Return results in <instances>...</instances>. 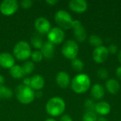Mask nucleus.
<instances>
[{"instance_id":"nucleus-4","label":"nucleus","mask_w":121,"mask_h":121,"mask_svg":"<svg viewBox=\"0 0 121 121\" xmlns=\"http://www.w3.org/2000/svg\"><path fill=\"white\" fill-rule=\"evenodd\" d=\"M13 55L18 60H26L31 55L30 45L26 41L18 42L13 48Z\"/></svg>"},{"instance_id":"nucleus-6","label":"nucleus","mask_w":121,"mask_h":121,"mask_svg":"<svg viewBox=\"0 0 121 121\" xmlns=\"http://www.w3.org/2000/svg\"><path fill=\"white\" fill-rule=\"evenodd\" d=\"M79 52V46L76 41L73 40H67L62 48V54L63 56L68 60H74L76 59Z\"/></svg>"},{"instance_id":"nucleus-3","label":"nucleus","mask_w":121,"mask_h":121,"mask_svg":"<svg viewBox=\"0 0 121 121\" xmlns=\"http://www.w3.org/2000/svg\"><path fill=\"white\" fill-rule=\"evenodd\" d=\"M16 96L18 101L23 104H29L35 99V91L30 86L21 84L16 89Z\"/></svg>"},{"instance_id":"nucleus-22","label":"nucleus","mask_w":121,"mask_h":121,"mask_svg":"<svg viewBox=\"0 0 121 121\" xmlns=\"http://www.w3.org/2000/svg\"><path fill=\"white\" fill-rule=\"evenodd\" d=\"M89 43L96 48L100 47L103 45V40L101 37L96 35H91L89 38Z\"/></svg>"},{"instance_id":"nucleus-27","label":"nucleus","mask_w":121,"mask_h":121,"mask_svg":"<svg viewBox=\"0 0 121 121\" xmlns=\"http://www.w3.org/2000/svg\"><path fill=\"white\" fill-rule=\"evenodd\" d=\"M30 57L32 59V60L35 62H40L43 58V55L42 54V52L40 50H35L31 52V55Z\"/></svg>"},{"instance_id":"nucleus-35","label":"nucleus","mask_w":121,"mask_h":121,"mask_svg":"<svg viewBox=\"0 0 121 121\" xmlns=\"http://www.w3.org/2000/svg\"><path fill=\"white\" fill-rule=\"evenodd\" d=\"M46 3H48V4L51 5V6H53L56 4L58 3V1L57 0H47L46 1Z\"/></svg>"},{"instance_id":"nucleus-34","label":"nucleus","mask_w":121,"mask_h":121,"mask_svg":"<svg viewBox=\"0 0 121 121\" xmlns=\"http://www.w3.org/2000/svg\"><path fill=\"white\" fill-rule=\"evenodd\" d=\"M116 74L117 77H118V79H121V67H118L116 69Z\"/></svg>"},{"instance_id":"nucleus-29","label":"nucleus","mask_w":121,"mask_h":121,"mask_svg":"<svg viewBox=\"0 0 121 121\" xmlns=\"http://www.w3.org/2000/svg\"><path fill=\"white\" fill-rule=\"evenodd\" d=\"M97 76L101 79H106L108 77V71L106 69L101 68V69H99L98 70V72H97Z\"/></svg>"},{"instance_id":"nucleus-13","label":"nucleus","mask_w":121,"mask_h":121,"mask_svg":"<svg viewBox=\"0 0 121 121\" xmlns=\"http://www.w3.org/2000/svg\"><path fill=\"white\" fill-rule=\"evenodd\" d=\"M13 56L9 52L0 53V66L4 69H11L15 65Z\"/></svg>"},{"instance_id":"nucleus-28","label":"nucleus","mask_w":121,"mask_h":121,"mask_svg":"<svg viewBox=\"0 0 121 121\" xmlns=\"http://www.w3.org/2000/svg\"><path fill=\"white\" fill-rule=\"evenodd\" d=\"M84 106L86 108V111H93L95 112V108H96V104L91 99H87L85 101Z\"/></svg>"},{"instance_id":"nucleus-26","label":"nucleus","mask_w":121,"mask_h":121,"mask_svg":"<svg viewBox=\"0 0 121 121\" xmlns=\"http://www.w3.org/2000/svg\"><path fill=\"white\" fill-rule=\"evenodd\" d=\"M97 119L98 117L96 113L93 111H86L82 118L83 121H97Z\"/></svg>"},{"instance_id":"nucleus-7","label":"nucleus","mask_w":121,"mask_h":121,"mask_svg":"<svg viewBox=\"0 0 121 121\" xmlns=\"http://www.w3.org/2000/svg\"><path fill=\"white\" fill-rule=\"evenodd\" d=\"M18 9V3L16 0H4L0 4V11L4 16L15 13Z\"/></svg>"},{"instance_id":"nucleus-14","label":"nucleus","mask_w":121,"mask_h":121,"mask_svg":"<svg viewBox=\"0 0 121 121\" xmlns=\"http://www.w3.org/2000/svg\"><path fill=\"white\" fill-rule=\"evenodd\" d=\"M40 52H42L43 57L48 60H50L54 57L55 55V45L50 41H46L43 43L42 48H40Z\"/></svg>"},{"instance_id":"nucleus-21","label":"nucleus","mask_w":121,"mask_h":121,"mask_svg":"<svg viewBox=\"0 0 121 121\" xmlns=\"http://www.w3.org/2000/svg\"><path fill=\"white\" fill-rule=\"evenodd\" d=\"M71 65H72V69L76 71V72H82L84 67V64L83 62V61H82L81 60L79 59H74L72 61V63H71Z\"/></svg>"},{"instance_id":"nucleus-15","label":"nucleus","mask_w":121,"mask_h":121,"mask_svg":"<svg viewBox=\"0 0 121 121\" xmlns=\"http://www.w3.org/2000/svg\"><path fill=\"white\" fill-rule=\"evenodd\" d=\"M70 77L66 72L61 71L58 72L56 76V82L57 85L62 89L67 88L70 84Z\"/></svg>"},{"instance_id":"nucleus-16","label":"nucleus","mask_w":121,"mask_h":121,"mask_svg":"<svg viewBox=\"0 0 121 121\" xmlns=\"http://www.w3.org/2000/svg\"><path fill=\"white\" fill-rule=\"evenodd\" d=\"M44 85H45V80L42 76L36 74L30 78V87L32 89L40 91L44 87Z\"/></svg>"},{"instance_id":"nucleus-37","label":"nucleus","mask_w":121,"mask_h":121,"mask_svg":"<svg viewBox=\"0 0 121 121\" xmlns=\"http://www.w3.org/2000/svg\"><path fill=\"white\" fill-rule=\"evenodd\" d=\"M4 78L2 75L0 74V86H4Z\"/></svg>"},{"instance_id":"nucleus-11","label":"nucleus","mask_w":121,"mask_h":121,"mask_svg":"<svg viewBox=\"0 0 121 121\" xmlns=\"http://www.w3.org/2000/svg\"><path fill=\"white\" fill-rule=\"evenodd\" d=\"M35 27L39 34L48 33L51 29L50 21L44 17H39L35 20Z\"/></svg>"},{"instance_id":"nucleus-36","label":"nucleus","mask_w":121,"mask_h":121,"mask_svg":"<svg viewBox=\"0 0 121 121\" xmlns=\"http://www.w3.org/2000/svg\"><path fill=\"white\" fill-rule=\"evenodd\" d=\"M35 97H38V98H40V97H42L43 96V92L40 90V91H36L35 92Z\"/></svg>"},{"instance_id":"nucleus-9","label":"nucleus","mask_w":121,"mask_h":121,"mask_svg":"<svg viewBox=\"0 0 121 121\" xmlns=\"http://www.w3.org/2000/svg\"><path fill=\"white\" fill-rule=\"evenodd\" d=\"M72 28L74 30V35L75 38L79 42H84L86 38V30L79 20H74Z\"/></svg>"},{"instance_id":"nucleus-19","label":"nucleus","mask_w":121,"mask_h":121,"mask_svg":"<svg viewBox=\"0 0 121 121\" xmlns=\"http://www.w3.org/2000/svg\"><path fill=\"white\" fill-rule=\"evenodd\" d=\"M121 86L119 82L115 79H108L106 83V89L108 93L111 94H115L118 92L120 90Z\"/></svg>"},{"instance_id":"nucleus-32","label":"nucleus","mask_w":121,"mask_h":121,"mask_svg":"<svg viewBox=\"0 0 121 121\" xmlns=\"http://www.w3.org/2000/svg\"><path fill=\"white\" fill-rule=\"evenodd\" d=\"M60 121H73L72 118L69 115H63L61 118Z\"/></svg>"},{"instance_id":"nucleus-18","label":"nucleus","mask_w":121,"mask_h":121,"mask_svg":"<svg viewBox=\"0 0 121 121\" xmlns=\"http://www.w3.org/2000/svg\"><path fill=\"white\" fill-rule=\"evenodd\" d=\"M91 94L92 97L96 100L101 99L105 94V89L104 86L100 84H95L92 86L91 89Z\"/></svg>"},{"instance_id":"nucleus-23","label":"nucleus","mask_w":121,"mask_h":121,"mask_svg":"<svg viewBox=\"0 0 121 121\" xmlns=\"http://www.w3.org/2000/svg\"><path fill=\"white\" fill-rule=\"evenodd\" d=\"M13 96L11 90L4 86H0V99H10Z\"/></svg>"},{"instance_id":"nucleus-33","label":"nucleus","mask_w":121,"mask_h":121,"mask_svg":"<svg viewBox=\"0 0 121 121\" xmlns=\"http://www.w3.org/2000/svg\"><path fill=\"white\" fill-rule=\"evenodd\" d=\"M23 84L25 85V86H30V78H28V77L25 78L23 79Z\"/></svg>"},{"instance_id":"nucleus-39","label":"nucleus","mask_w":121,"mask_h":121,"mask_svg":"<svg viewBox=\"0 0 121 121\" xmlns=\"http://www.w3.org/2000/svg\"><path fill=\"white\" fill-rule=\"evenodd\" d=\"M118 60L121 64V50L119 51V53H118Z\"/></svg>"},{"instance_id":"nucleus-10","label":"nucleus","mask_w":121,"mask_h":121,"mask_svg":"<svg viewBox=\"0 0 121 121\" xmlns=\"http://www.w3.org/2000/svg\"><path fill=\"white\" fill-rule=\"evenodd\" d=\"M109 53L106 47L101 45L100 47L96 48L92 53L93 60L98 64H101L104 62L108 58Z\"/></svg>"},{"instance_id":"nucleus-40","label":"nucleus","mask_w":121,"mask_h":121,"mask_svg":"<svg viewBox=\"0 0 121 121\" xmlns=\"http://www.w3.org/2000/svg\"><path fill=\"white\" fill-rule=\"evenodd\" d=\"M45 121H57L56 120H55L54 118H48L46 119Z\"/></svg>"},{"instance_id":"nucleus-24","label":"nucleus","mask_w":121,"mask_h":121,"mask_svg":"<svg viewBox=\"0 0 121 121\" xmlns=\"http://www.w3.org/2000/svg\"><path fill=\"white\" fill-rule=\"evenodd\" d=\"M31 44L36 49H40L43 45L42 38L38 35H34L31 38Z\"/></svg>"},{"instance_id":"nucleus-5","label":"nucleus","mask_w":121,"mask_h":121,"mask_svg":"<svg viewBox=\"0 0 121 121\" xmlns=\"http://www.w3.org/2000/svg\"><path fill=\"white\" fill-rule=\"evenodd\" d=\"M55 21L60 28L67 30L72 28L74 20L67 11L61 9L55 13Z\"/></svg>"},{"instance_id":"nucleus-2","label":"nucleus","mask_w":121,"mask_h":121,"mask_svg":"<svg viewBox=\"0 0 121 121\" xmlns=\"http://www.w3.org/2000/svg\"><path fill=\"white\" fill-rule=\"evenodd\" d=\"M91 86V79L85 74H79L75 76L71 82L72 89L77 94H83L88 91Z\"/></svg>"},{"instance_id":"nucleus-38","label":"nucleus","mask_w":121,"mask_h":121,"mask_svg":"<svg viewBox=\"0 0 121 121\" xmlns=\"http://www.w3.org/2000/svg\"><path fill=\"white\" fill-rule=\"evenodd\" d=\"M97 121H107L104 117H99V118H98Z\"/></svg>"},{"instance_id":"nucleus-20","label":"nucleus","mask_w":121,"mask_h":121,"mask_svg":"<svg viewBox=\"0 0 121 121\" xmlns=\"http://www.w3.org/2000/svg\"><path fill=\"white\" fill-rule=\"evenodd\" d=\"M10 74L12 77L15 79H21L24 76V72L22 69V67L20 65H14L10 69Z\"/></svg>"},{"instance_id":"nucleus-1","label":"nucleus","mask_w":121,"mask_h":121,"mask_svg":"<svg viewBox=\"0 0 121 121\" xmlns=\"http://www.w3.org/2000/svg\"><path fill=\"white\" fill-rule=\"evenodd\" d=\"M65 108L66 104L65 101L59 96H55L50 99L45 106L47 113L52 117L61 116L65 112Z\"/></svg>"},{"instance_id":"nucleus-12","label":"nucleus","mask_w":121,"mask_h":121,"mask_svg":"<svg viewBox=\"0 0 121 121\" xmlns=\"http://www.w3.org/2000/svg\"><path fill=\"white\" fill-rule=\"evenodd\" d=\"M69 9L78 13H84L88 8L87 2L84 0H72L69 2Z\"/></svg>"},{"instance_id":"nucleus-8","label":"nucleus","mask_w":121,"mask_h":121,"mask_svg":"<svg viewBox=\"0 0 121 121\" xmlns=\"http://www.w3.org/2000/svg\"><path fill=\"white\" fill-rule=\"evenodd\" d=\"M65 37L64 30L60 27H54L50 29L48 33V41L52 43L54 45L61 44Z\"/></svg>"},{"instance_id":"nucleus-30","label":"nucleus","mask_w":121,"mask_h":121,"mask_svg":"<svg viewBox=\"0 0 121 121\" xmlns=\"http://www.w3.org/2000/svg\"><path fill=\"white\" fill-rule=\"evenodd\" d=\"M21 7L24 8V9H29L33 6V1L31 0H23L21 1Z\"/></svg>"},{"instance_id":"nucleus-25","label":"nucleus","mask_w":121,"mask_h":121,"mask_svg":"<svg viewBox=\"0 0 121 121\" xmlns=\"http://www.w3.org/2000/svg\"><path fill=\"white\" fill-rule=\"evenodd\" d=\"M21 67L25 74H29L32 73L35 69V65L31 61H26L23 63V65Z\"/></svg>"},{"instance_id":"nucleus-31","label":"nucleus","mask_w":121,"mask_h":121,"mask_svg":"<svg viewBox=\"0 0 121 121\" xmlns=\"http://www.w3.org/2000/svg\"><path fill=\"white\" fill-rule=\"evenodd\" d=\"M108 53L110 54H116L117 52H118V47L115 45V44H111L108 48Z\"/></svg>"},{"instance_id":"nucleus-17","label":"nucleus","mask_w":121,"mask_h":121,"mask_svg":"<svg viewBox=\"0 0 121 121\" xmlns=\"http://www.w3.org/2000/svg\"><path fill=\"white\" fill-rule=\"evenodd\" d=\"M111 112V105L106 101H100L96 104L95 113L104 116H107Z\"/></svg>"}]
</instances>
